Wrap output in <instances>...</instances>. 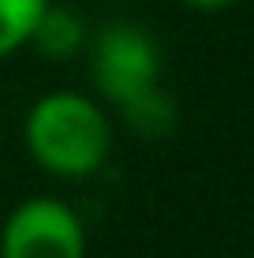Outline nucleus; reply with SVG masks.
I'll return each mask as SVG.
<instances>
[{"mask_svg":"<svg viewBox=\"0 0 254 258\" xmlns=\"http://www.w3.org/2000/svg\"><path fill=\"white\" fill-rule=\"evenodd\" d=\"M109 120L82 94H49L26 116L34 161L56 176H86L109 154Z\"/></svg>","mask_w":254,"mask_h":258,"instance_id":"nucleus-1","label":"nucleus"},{"mask_svg":"<svg viewBox=\"0 0 254 258\" xmlns=\"http://www.w3.org/2000/svg\"><path fill=\"white\" fill-rule=\"evenodd\" d=\"M90 71H94V86H98L112 105H124L127 97L157 86L161 56H157L153 38L142 26L112 23L94 38Z\"/></svg>","mask_w":254,"mask_h":258,"instance_id":"nucleus-2","label":"nucleus"},{"mask_svg":"<svg viewBox=\"0 0 254 258\" xmlns=\"http://www.w3.org/2000/svg\"><path fill=\"white\" fill-rule=\"evenodd\" d=\"M0 258H86L75 210L56 199L23 202L0 232Z\"/></svg>","mask_w":254,"mask_h":258,"instance_id":"nucleus-3","label":"nucleus"},{"mask_svg":"<svg viewBox=\"0 0 254 258\" xmlns=\"http://www.w3.org/2000/svg\"><path fill=\"white\" fill-rule=\"evenodd\" d=\"M86 41V23L78 19L75 12L67 8H56V4H45V12L38 15L34 23V34H30V45L49 60H67L82 49Z\"/></svg>","mask_w":254,"mask_h":258,"instance_id":"nucleus-4","label":"nucleus"},{"mask_svg":"<svg viewBox=\"0 0 254 258\" xmlns=\"http://www.w3.org/2000/svg\"><path fill=\"white\" fill-rule=\"evenodd\" d=\"M120 112H124V120L131 123V131H135V135H146V139H161V135H168V131L176 127V105L164 97L161 86H150V90L127 97V101L120 105Z\"/></svg>","mask_w":254,"mask_h":258,"instance_id":"nucleus-5","label":"nucleus"},{"mask_svg":"<svg viewBox=\"0 0 254 258\" xmlns=\"http://www.w3.org/2000/svg\"><path fill=\"white\" fill-rule=\"evenodd\" d=\"M49 0H0V56L26 45Z\"/></svg>","mask_w":254,"mask_h":258,"instance_id":"nucleus-6","label":"nucleus"},{"mask_svg":"<svg viewBox=\"0 0 254 258\" xmlns=\"http://www.w3.org/2000/svg\"><path fill=\"white\" fill-rule=\"evenodd\" d=\"M183 4L198 8V12H221V8H228V4H235V0H183Z\"/></svg>","mask_w":254,"mask_h":258,"instance_id":"nucleus-7","label":"nucleus"}]
</instances>
